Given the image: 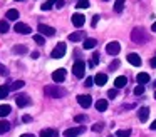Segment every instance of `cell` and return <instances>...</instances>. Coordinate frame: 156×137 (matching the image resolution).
<instances>
[{"instance_id": "obj_1", "label": "cell", "mask_w": 156, "mask_h": 137, "mask_svg": "<svg viewBox=\"0 0 156 137\" xmlns=\"http://www.w3.org/2000/svg\"><path fill=\"white\" fill-rule=\"evenodd\" d=\"M131 39H133V42H136V43H144V42L149 40V37H148V33H146L144 29L136 27V29L131 32Z\"/></svg>"}, {"instance_id": "obj_2", "label": "cell", "mask_w": 156, "mask_h": 137, "mask_svg": "<svg viewBox=\"0 0 156 137\" xmlns=\"http://www.w3.org/2000/svg\"><path fill=\"white\" fill-rule=\"evenodd\" d=\"M84 72H86V62L84 60H76L74 65H72V74H74V77L82 79V77H84Z\"/></svg>"}, {"instance_id": "obj_3", "label": "cell", "mask_w": 156, "mask_h": 137, "mask_svg": "<svg viewBox=\"0 0 156 137\" xmlns=\"http://www.w3.org/2000/svg\"><path fill=\"white\" fill-rule=\"evenodd\" d=\"M66 50H67L66 43L64 42H59L57 45H55V49L51 52V57H52V59H62V57L66 55Z\"/></svg>"}, {"instance_id": "obj_4", "label": "cell", "mask_w": 156, "mask_h": 137, "mask_svg": "<svg viewBox=\"0 0 156 137\" xmlns=\"http://www.w3.org/2000/svg\"><path fill=\"white\" fill-rule=\"evenodd\" d=\"M45 94L47 95H51V97H54V99H59V97H62V95H66V90H62V89H59V87H45Z\"/></svg>"}, {"instance_id": "obj_5", "label": "cell", "mask_w": 156, "mask_h": 137, "mask_svg": "<svg viewBox=\"0 0 156 137\" xmlns=\"http://www.w3.org/2000/svg\"><path fill=\"white\" fill-rule=\"evenodd\" d=\"M39 33L44 35V37H54L55 35V29L54 27L45 25V23H41V25H39Z\"/></svg>"}, {"instance_id": "obj_6", "label": "cell", "mask_w": 156, "mask_h": 137, "mask_svg": "<svg viewBox=\"0 0 156 137\" xmlns=\"http://www.w3.org/2000/svg\"><path fill=\"white\" fill-rule=\"evenodd\" d=\"M119 50H121V45H119V42H116V40H112V42H109L108 45H106V52H108L109 55H118Z\"/></svg>"}, {"instance_id": "obj_7", "label": "cell", "mask_w": 156, "mask_h": 137, "mask_svg": "<svg viewBox=\"0 0 156 137\" xmlns=\"http://www.w3.org/2000/svg\"><path fill=\"white\" fill-rule=\"evenodd\" d=\"M14 30H15L17 33H22V35H29V33L32 32L30 27H29L27 23H22V22H17V23H15Z\"/></svg>"}, {"instance_id": "obj_8", "label": "cell", "mask_w": 156, "mask_h": 137, "mask_svg": "<svg viewBox=\"0 0 156 137\" xmlns=\"http://www.w3.org/2000/svg\"><path fill=\"white\" fill-rule=\"evenodd\" d=\"M52 80H54V82H57V84L64 82V80H66V69L54 70V72H52Z\"/></svg>"}, {"instance_id": "obj_9", "label": "cell", "mask_w": 156, "mask_h": 137, "mask_svg": "<svg viewBox=\"0 0 156 137\" xmlns=\"http://www.w3.org/2000/svg\"><path fill=\"white\" fill-rule=\"evenodd\" d=\"M77 102H79V105L82 107V109H89L91 107V104H92V99H91V95H79L77 97Z\"/></svg>"}, {"instance_id": "obj_10", "label": "cell", "mask_w": 156, "mask_h": 137, "mask_svg": "<svg viewBox=\"0 0 156 137\" xmlns=\"http://www.w3.org/2000/svg\"><path fill=\"white\" fill-rule=\"evenodd\" d=\"M81 132H84V127H71L64 130V137H77Z\"/></svg>"}, {"instance_id": "obj_11", "label": "cell", "mask_w": 156, "mask_h": 137, "mask_svg": "<svg viewBox=\"0 0 156 137\" xmlns=\"http://www.w3.org/2000/svg\"><path fill=\"white\" fill-rule=\"evenodd\" d=\"M72 23H74V27H82L86 23V17L82 13H74L72 15Z\"/></svg>"}, {"instance_id": "obj_12", "label": "cell", "mask_w": 156, "mask_h": 137, "mask_svg": "<svg viewBox=\"0 0 156 137\" xmlns=\"http://www.w3.org/2000/svg\"><path fill=\"white\" fill-rule=\"evenodd\" d=\"M15 102H17L19 107H27L30 104V99H29V95H17L15 97Z\"/></svg>"}, {"instance_id": "obj_13", "label": "cell", "mask_w": 156, "mask_h": 137, "mask_svg": "<svg viewBox=\"0 0 156 137\" xmlns=\"http://www.w3.org/2000/svg\"><path fill=\"white\" fill-rule=\"evenodd\" d=\"M128 62L134 67H139L141 65V59H139L138 53H128Z\"/></svg>"}, {"instance_id": "obj_14", "label": "cell", "mask_w": 156, "mask_h": 137, "mask_svg": "<svg viewBox=\"0 0 156 137\" xmlns=\"http://www.w3.org/2000/svg\"><path fill=\"white\" fill-rule=\"evenodd\" d=\"M138 117H139L141 122H146L148 117H149V109H148V107H141V109L138 110Z\"/></svg>"}, {"instance_id": "obj_15", "label": "cell", "mask_w": 156, "mask_h": 137, "mask_svg": "<svg viewBox=\"0 0 156 137\" xmlns=\"http://www.w3.org/2000/svg\"><path fill=\"white\" fill-rule=\"evenodd\" d=\"M128 84V77H124V75H119V77H116V80H114V85H116V89H122V87Z\"/></svg>"}, {"instance_id": "obj_16", "label": "cell", "mask_w": 156, "mask_h": 137, "mask_svg": "<svg viewBox=\"0 0 156 137\" xmlns=\"http://www.w3.org/2000/svg\"><path fill=\"white\" fill-rule=\"evenodd\" d=\"M136 80H138L139 85H144V84L149 82V75L146 72H141V74H138V75H136Z\"/></svg>"}, {"instance_id": "obj_17", "label": "cell", "mask_w": 156, "mask_h": 137, "mask_svg": "<svg viewBox=\"0 0 156 137\" xmlns=\"http://www.w3.org/2000/svg\"><path fill=\"white\" fill-rule=\"evenodd\" d=\"M94 82H96V85H104V84L108 82V75H106V74H98V75L94 77Z\"/></svg>"}, {"instance_id": "obj_18", "label": "cell", "mask_w": 156, "mask_h": 137, "mask_svg": "<svg viewBox=\"0 0 156 137\" xmlns=\"http://www.w3.org/2000/svg\"><path fill=\"white\" fill-rule=\"evenodd\" d=\"M96 109H98V112H104V110L108 109V100H106V99H99L98 102H96Z\"/></svg>"}, {"instance_id": "obj_19", "label": "cell", "mask_w": 156, "mask_h": 137, "mask_svg": "<svg viewBox=\"0 0 156 137\" xmlns=\"http://www.w3.org/2000/svg\"><path fill=\"white\" fill-rule=\"evenodd\" d=\"M96 45H98V40H96V39H86V40H84V43H82V47H84L86 50L94 49Z\"/></svg>"}, {"instance_id": "obj_20", "label": "cell", "mask_w": 156, "mask_h": 137, "mask_svg": "<svg viewBox=\"0 0 156 137\" xmlns=\"http://www.w3.org/2000/svg\"><path fill=\"white\" fill-rule=\"evenodd\" d=\"M10 112H12V107L10 105H7V104L0 105V117H7Z\"/></svg>"}, {"instance_id": "obj_21", "label": "cell", "mask_w": 156, "mask_h": 137, "mask_svg": "<svg viewBox=\"0 0 156 137\" xmlns=\"http://www.w3.org/2000/svg\"><path fill=\"white\" fill-rule=\"evenodd\" d=\"M57 135V132L55 130H52V129H42L41 130V135L39 137H55Z\"/></svg>"}, {"instance_id": "obj_22", "label": "cell", "mask_w": 156, "mask_h": 137, "mask_svg": "<svg viewBox=\"0 0 156 137\" xmlns=\"http://www.w3.org/2000/svg\"><path fill=\"white\" fill-rule=\"evenodd\" d=\"M5 17H7L9 20H17V19H19V10L10 9V10L7 12V15H5Z\"/></svg>"}, {"instance_id": "obj_23", "label": "cell", "mask_w": 156, "mask_h": 137, "mask_svg": "<svg viewBox=\"0 0 156 137\" xmlns=\"http://www.w3.org/2000/svg\"><path fill=\"white\" fill-rule=\"evenodd\" d=\"M10 130V124L7 120H0V134H5Z\"/></svg>"}, {"instance_id": "obj_24", "label": "cell", "mask_w": 156, "mask_h": 137, "mask_svg": "<svg viewBox=\"0 0 156 137\" xmlns=\"http://www.w3.org/2000/svg\"><path fill=\"white\" fill-rule=\"evenodd\" d=\"M9 30H10V25L7 20H0V33H7Z\"/></svg>"}, {"instance_id": "obj_25", "label": "cell", "mask_w": 156, "mask_h": 137, "mask_svg": "<svg viewBox=\"0 0 156 137\" xmlns=\"http://www.w3.org/2000/svg\"><path fill=\"white\" fill-rule=\"evenodd\" d=\"M9 92H10V87H7V85H0V99H7Z\"/></svg>"}, {"instance_id": "obj_26", "label": "cell", "mask_w": 156, "mask_h": 137, "mask_svg": "<svg viewBox=\"0 0 156 137\" xmlns=\"http://www.w3.org/2000/svg\"><path fill=\"white\" fill-rule=\"evenodd\" d=\"M82 37H84L82 32H76V33H71V35H69V40H71V42H79Z\"/></svg>"}, {"instance_id": "obj_27", "label": "cell", "mask_w": 156, "mask_h": 137, "mask_svg": "<svg viewBox=\"0 0 156 137\" xmlns=\"http://www.w3.org/2000/svg\"><path fill=\"white\" fill-rule=\"evenodd\" d=\"M55 2H57V0H47V2H44V3L41 5V9L44 10V12H45V10H51L52 7H54V3H55Z\"/></svg>"}, {"instance_id": "obj_28", "label": "cell", "mask_w": 156, "mask_h": 137, "mask_svg": "<svg viewBox=\"0 0 156 137\" xmlns=\"http://www.w3.org/2000/svg\"><path fill=\"white\" fill-rule=\"evenodd\" d=\"M24 85H25L24 80H15V82L10 85V90H19V89H22Z\"/></svg>"}, {"instance_id": "obj_29", "label": "cell", "mask_w": 156, "mask_h": 137, "mask_svg": "<svg viewBox=\"0 0 156 137\" xmlns=\"http://www.w3.org/2000/svg\"><path fill=\"white\" fill-rule=\"evenodd\" d=\"M12 50H14V53H27V47L25 45H15Z\"/></svg>"}, {"instance_id": "obj_30", "label": "cell", "mask_w": 156, "mask_h": 137, "mask_svg": "<svg viewBox=\"0 0 156 137\" xmlns=\"http://www.w3.org/2000/svg\"><path fill=\"white\" fill-rule=\"evenodd\" d=\"M34 42L39 43V45H44V43H45L44 35H41V33H35V35H34Z\"/></svg>"}, {"instance_id": "obj_31", "label": "cell", "mask_w": 156, "mask_h": 137, "mask_svg": "<svg viewBox=\"0 0 156 137\" xmlns=\"http://www.w3.org/2000/svg\"><path fill=\"white\" fill-rule=\"evenodd\" d=\"M124 2H126V0H116V3H114V12H121L122 7H124Z\"/></svg>"}, {"instance_id": "obj_32", "label": "cell", "mask_w": 156, "mask_h": 137, "mask_svg": "<svg viewBox=\"0 0 156 137\" xmlns=\"http://www.w3.org/2000/svg\"><path fill=\"white\" fill-rule=\"evenodd\" d=\"M131 135V129H126V130H118L116 132V137H129Z\"/></svg>"}, {"instance_id": "obj_33", "label": "cell", "mask_w": 156, "mask_h": 137, "mask_svg": "<svg viewBox=\"0 0 156 137\" xmlns=\"http://www.w3.org/2000/svg\"><path fill=\"white\" fill-rule=\"evenodd\" d=\"M76 7H79V9H87L89 7V0H77V5Z\"/></svg>"}, {"instance_id": "obj_34", "label": "cell", "mask_w": 156, "mask_h": 137, "mask_svg": "<svg viewBox=\"0 0 156 137\" xmlns=\"http://www.w3.org/2000/svg\"><path fill=\"white\" fill-rule=\"evenodd\" d=\"M144 94V85H138L134 89V95H143Z\"/></svg>"}, {"instance_id": "obj_35", "label": "cell", "mask_w": 156, "mask_h": 137, "mask_svg": "<svg viewBox=\"0 0 156 137\" xmlns=\"http://www.w3.org/2000/svg\"><path fill=\"white\" fill-rule=\"evenodd\" d=\"M99 63V53L98 52H94V55H92V62H91V65H98Z\"/></svg>"}, {"instance_id": "obj_36", "label": "cell", "mask_w": 156, "mask_h": 137, "mask_svg": "<svg viewBox=\"0 0 156 137\" xmlns=\"http://www.w3.org/2000/svg\"><path fill=\"white\" fill-rule=\"evenodd\" d=\"M116 95H118V89H111V90L108 92V97H109V99H114Z\"/></svg>"}, {"instance_id": "obj_37", "label": "cell", "mask_w": 156, "mask_h": 137, "mask_svg": "<svg viewBox=\"0 0 156 137\" xmlns=\"http://www.w3.org/2000/svg\"><path fill=\"white\" fill-rule=\"evenodd\" d=\"M92 84H94V79H91V77H87V79L84 80V87H91Z\"/></svg>"}, {"instance_id": "obj_38", "label": "cell", "mask_w": 156, "mask_h": 137, "mask_svg": "<svg viewBox=\"0 0 156 137\" xmlns=\"http://www.w3.org/2000/svg\"><path fill=\"white\" fill-rule=\"evenodd\" d=\"M7 74H9L7 67H5V65H2V63H0V75H7Z\"/></svg>"}, {"instance_id": "obj_39", "label": "cell", "mask_w": 156, "mask_h": 137, "mask_svg": "<svg viewBox=\"0 0 156 137\" xmlns=\"http://www.w3.org/2000/svg\"><path fill=\"white\" fill-rule=\"evenodd\" d=\"M101 129H102V124H94V125H92V130H94V132H99Z\"/></svg>"}, {"instance_id": "obj_40", "label": "cell", "mask_w": 156, "mask_h": 137, "mask_svg": "<svg viewBox=\"0 0 156 137\" xmlns=\"http://www.w3.org/2000/svg\"><path fill=\"white\" fill-rule=\"evenodd\" d=\"M64 5H66V3H64V0H57V2H55V7H57V9H62Z\"/></svg>"}, {"instance_id": "obj_41", "label": "cell", "mask_w": 156, "mask_h": 137, "mask_svg": "<svg viewBox=\"0 0 156 137\" xmlns=\"http://www.w3.org/2000/svg\"><path fill=\"white\" fill-rule=\"evenodd\" d=\"M86 115H76V122H84Z\"/></svg>"}, {"instance_id": "obj_42", "label": "cell", "mask_w": 156, "mask_h": 137, "mask_svg": "<svg viewBox=\"0 0 156 137\" xmlns=\"http://www.w3.org/2000/svg\"><path fill=\"white\" fill-rule=\"evenodd\" d=\"M116 67H119V60H116V62H112V63H111V67H109V69L112 70V69H116Z\"/></svg>"}, {"instance_id": "obj_43", "label": "cell", "mask_w": 156, "mask_h": 137, "mask_svg": "<svg viewBox=\"0 0 156 137\" xmlns=\"http://www.w3.org/2000/svg\"><path fill=\"white\" fill-rule=\"evenodd\" d=\"M98 20H99V15H94V17H92V27L98 23Z\"/></svg>"}, {"instance_id": "obj_44", "label": "cell", "mask_w": 156, "mask_h": 137, "mask_svg": "<svg viewBox=\"0 0 156 137\" xmlns=\"http://www.w3.org/2000/svg\"><path fill=\"white\" fill-rule=\"evenodd\" d=\"M22 120H24V122H30L32 117H30V115H24V117H22Z\"/></svg>"}, {"instance_id": "obj_45", "label": "cell", "mask_w": 156, "mask_h": 137, "mask_svg": "<svg viewBox=\"0 0 156 137\" xmlns=\"http://www.w3.org/2000/svg\"><path fill=\"white\" fill-rule=\"evenodd\" d=\"M149 63H151V67H153V69H156V57H153V59H151V62H149Z\"/></svg>"}, {"instance_id": "obj_46", "label": "cell", "mask_w": 156, "mask_h": 137, "mask_svg": "<svg viewBox=\"0 0 156 137\" xmlns=\"http://www.w3.org/2000/svg\"><path fill=\"white\" fill-rule=\"evenodd\" d=\"M149 127H151V130H156V120H154V122H153Z\"/></svg>"}, {"instance_id": "obj_47", "label": "cell", "mask_w": 156, "mask_h": 137, "mask_svg": "<svg viewBox=\"0 0 156 137\" xmlns=\"http://www.w3.org/2000/svg\"><path fill=\"white\" fill-rule=\"evenodd\" d=\"M39 57V52H32V59H37Z\"/></svg>"}, {"instance_id": "obj_48", "label": "cell", "mask_w": 156, "mask_h": 137, "mask_svg": "<svg viewBox=\"0 0 156 137\" xmlns=\"http://www.w3.org/2000/svg\"><path fill=\"white\" fill-rule=\"evenodd\" d=\"M20 137H34V135H32V134H22Z\"/></svg>"}, {"instance_id": "obj_49", "label": "cell", "mask_w": 156, "mask_h": 137, "mask_svg": "<svg viewBox=\"0 0 156 137\" xmlns=\"http://www.w3.org/2000/svg\"><path fill=\"white\" fill-rule=\"evenodd\" d=\"M151 30H153V32H156V22H154V23H153V25H151Z\"/></svg>"}, {"instance_id": "obj_50", "label": "cell", "mask_w": 156, "mask_h": 137, "mask_svg": "<svg viewBox=\"0 0 156 137\" xmlns=\"http://www.w3.org/2000/svg\"><path fill=\"white\" fill-rule=\"evenodd\" d=\"M15 2H22V0H15Z\"/></svg>"}, {"instance_id": "obj_51", "label": "cell", "mask_w": 156, "mask_h": 137, "mask_svg": "<svg viewBox=\"0 0 156 137\" xmlns=\"http://www.w3.org/2000/svg\"><path fill=\"white\" fill-rule=\"evenodd\" d=\"M154 99H156V92H154Z\"/></svg>"}, {"instance_id": "obj_52", "label": "cell", "mask_w": 156, "mask_h": 137, "mask_svg": "<svg viewBox=\"0 0 156 137\" xmlns=\"http://www.w3.org/2000/svg\"><path fill=\"white\" fill-rule=\"evenodd\" d=\"M102 2H108V0H102Z\"/></svg>"}, {"instance_id": "obj_53", "label": "cell", "mask_w": 156, "mask_h": 137, "mask_svg": "<svg viewBox=\"0 0 156 137\" xmlns=\"http://www.w3.org/2000/svg\"><path fill=\"white\" fill-rule=\"evenodd\" d=\"M154 87H156V82H154Z\"/></svg>"}, {"instance_id": "obj_54", "label": "cell", "mask_w": 156, "mask_h": 137, "mask_svg": "<svg viewBox=\"0 0 156 137\" xmlns=\"http://www.w3.org/2000/svg\"><path fill=\"white\" fill-rule=\"evenodd\" d=\"M108 137H112V135H108Z\"/></svg>"}]
</instances>
